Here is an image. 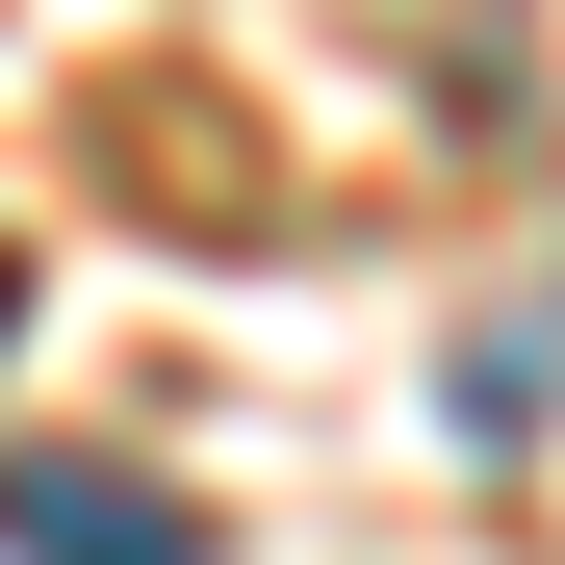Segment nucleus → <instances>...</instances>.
<instances>
[{
    "mask_svg": "<svg viewBox=\"0 0 565 565\" xmlns=\"http://www.w3.org/2000/svg\"><path fill=\"white\" fill-rule=\"evenodd\" d=\"M0 540L26 565H206V514H180L154 462H0Z\"/></svg>",
    "mask_w": 565,
    "mask_h": 565,
    "instance_id": "1",
    "label": "nucleus"
},
{
    "mask_svg": "<svg viewBox=\"0 0 565 565\" xmlns=\"http://www.w3.org/2000/svg\"><path fill=\"white\" fill-rule=\"evenodd\" d=\"M0 309H26V282H0Z\"/></svg>",
    "mask_w": 565,
    "mask_h": 565,
    "instance_id": "2",
    "label": "nucleus"
}]
</instances>
